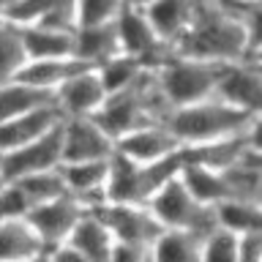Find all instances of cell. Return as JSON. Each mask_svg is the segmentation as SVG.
<instances>
[{"label":"cell","instance_id":"obj_8","mask_svg":"<svg viewBox=\"0 0 262 262\" xmlns=\"http://www.w3.org/2000/svg\"><path fill=\"white\" fill-rule=\"evenodd\" d=\"M115 33H118V49L123 55L137 57L145 69H156L164 57L172 55L169 47L156 36L145 11L123 6L115 16Z\"/></svg>","mask_w":262,"mask_h":262},{"label":"cell","instance_id":"obj_35","mask_svg":"<svg viewBox=\"0 0 262 262\" xmlns=\"http://www.w3.org/2000/svg\"><path fill=\"white\" fill-rule=\"evenodd\" d=\"M120 3L126 6V8H139V11H145V8L150 6L153 0H120Z\"/></svg>","mask_w":262,"mask_h":262},{"label":"cell","instance_id":"obj_32","mask_svg":"<svg viewBox=\"0 0 262 262\" xmlns=\"http://www.w3.org/2000/svg\"><path fill=\"white\" fill-rule=\"evenodd\" d=\"M150 249H142V246H131V243H112L110 251V262H145Z\"/></svg>","mask_w":262,"mask_h":262},{"label":"cell","instance_id":"obj_11","mask_svg":"<svg viewBox=\"0 0 262 262\" xmlns=\"http://www.w3.org/2000/svg\"><path fill=\"white\" fill-rule=\"evenodd\" d=\"M115 153V139L93 118H63V164L104 161Z\"/></svg>","mask_w":262,"mask_h":262},{"label":"cell","instance_id":"obj_7","mask_svg":"<svg viewBox=\"0 0 262 262\" xmlns=\"http://www.w3.org/2000/svg\"><path fill=\"white\" fill-rule=\"evenodd\" d=\"M60 164H63V120L38 139L0 156V169H3L6 180H19L47 169H57Z\"/></svg>","mask_w":262,"mask_h":262},{"label":"cell","instance_id":"obj_25","mask_svg":"<svg viewBox=\"0 0 262 262\" xmlns=\"http://www.w3.org/2000/svg\"><path fill=\"white\" fill-rule=\"evenodd\" d=\"M55 101V93H44V90H36V88H28L22 82H6L0 85V123L16 118V115L33 110V106H41V104H49Z\"/></svg>","mask_w":262,"mask_h":262},{"label":"cell","instance_id":"obj_2","mask_svg":"<svg viewBox=\"0 0 262 262\" xmlns=\"http://www.w3.org/2000/svg\"><path fill=\"white\" fill-rule=\"evenodd\" d=\"M169 112H172V106L164 98L153 69H145L128 88L106 96L104 104L90 118L112 139H120L128 131L153 126V123H164Z\"/></svg>","mask_w":262,"mask_h":262},{"label":"cell","instance_id":"obj_9","mask_svg":"<svg viewBox=\"0 0 262 262\" xmlns=\"http://www.w3.org/2000/svg\"><path fill=\"white\" fill-rule=\"evenodd\" d=\"M213 98L224 101L235 110L262 115V63L259 60H237V63H224Z\"/></svg>","mask_w":262,"mask_h":262},{"label":"cell","instance_id":"obj_31","mask_svg":"<svg viewBox=\"0 0 262 262\" xmlns=\"http://www.w3.org/2000/svg\"><path fill=\"white\" fill-rule=\"evenodd\" d=\"M30 213V202L25 200L22 188L6 180L0 188V219H25Z\"/></svg>","mask_w":262,"mask_h":262},{"label":"cell","instance_id":"obj_26","mask_svg":"<svg viewBox=\"0 0 262 262\" xmlns=\"http://www.w3.org/2000/svg\"><path fill=\"white\" fill-rule=\"evenodd\" d=\"M28 60L22 44V30L14 22L0 19V85L11 82Z\"/></svg>","mask_w":262,"mask_h":262},{"label":"cell","instance_id":"obj_28","mask_svg":"<svg viewBox=\"0 0 262 262\" xmlns=\"http://www.w3.org/2000/svg\"><path fill=\"white\" fill-rule=\"evenodd\" d=\"M142 71H145V66L139 63L137 57L123 55V52L112 55L110 60H104L101 66H96V74H98V79H101L106 96L118 93V90H123V88H128Z\"/></svg>","mask_w":262,"mask_h":262},{"label":"cell","instance_id":"obj_5","mask_svg":"<svg viewBox=\"0 0 262 262\" xmlns=\"http://www.w3.org/2000/svg\"><path fill=\"white\" fill-rule=\"evenodd\" d=\"M147 208L164 229H183V232H194L200 237L216 229V210L210 205L196 202L183 186L180 175L172 178L167 186H161L147 200Z\"/></svg>","mask_w":262,"mask_h":262},{"label":"cell","instance_id":"obj_20","mask_svg":"<svg viewBox=\"0 0 262 262\" xmlns=\"http://www.w3.org/2000/svg\"><path fill=\"white\" fill-rule=\"evenodd\" d=\"M66 243H71L88 262H110V251H112L115 241H112L110 229L101 224V219L85 210V216L77 221V227L71 229Z\"/></svg>","mask_w":262,"mask_h":262},{"label":"cell","instance_id":"obj_21","mask_svg":"<svg viewBox=\"0 0 262 262\" xmlns=\"http://www.w3.org/2000/svg\"><path fill=\"white\" fill-rule=\"evenodd\" d=\"M44 251L28 219H0V262H28Z\"/></svg>","mask_w":262,"mask_h":262},{"label":"cell","instance_id":"obj_16","mask_svg":"<svg viewBox=\"0 0 262 262\" xmlns=\"http://www.w3.org/2000/svg\"><path fill=\"white\" fill-rule=\"evenodd\" d=\"M60 175L66 180L69 194L85 210L104 205V183H106V159L104 161H69L60 164Z\"/></svg>","mask_w":262,"mask_h":262},{"label":"cell","instance_id":"obj_33","mask_svg":"<svg viewBox=\"0 0 262 262\" xmlns=\"http://www.w3.org/2000/svg\"><path fill=\"white\" fill-rule=\"evenodd\" d=\"M237 262H262V232L241 235V249H237Z\"/></svg>","mask_w":262,"mask_h":262},{"label":"cell","instance_id":"obj_3","mask_svg":"<svg viewBox=\"0 0 262 262\" xmlns=\"http://www.w3.org/2000/svg\"><path fill=\"white\" fill-rule=\"evenodd\" d=\"M259 120L262 115L235 110V106L210 96L205 101L172 110L167 120H164V126L172 131V137L180 142V147H194V145H208V142H219V139L254 131L259 128Z\"/></svg>","mask_w":262,"mask_h":262},{"label":"cell","instance_id":"obj_27","mask_svg":"<svg viewBox=\"0 0 262 262\" xmlns=\"http://www.w3.org/2000/svg\"><path fill=\"white\" fill-rule=\"evenodd\" d=\"M22 188L25 200L30 202V208L36 205H44L49 200H57V196L69 194L66 188V180L60 175V167L57 169H47V172H38V175H28V178H19V180H11Z\"/></svg>","mask_w":262,"mask_h":262},{"label":"cell","instance_id":"obj_37","mask_svg":"<svg viewBox=\"0 0 262 262\" xmlns=\"http://www.w3.org/2000/svg\"><path fill=\"white\" fill-rule=\"evenodd\" d=\"M227 3H241V6H257L259 0H227Z\"/></svg>","mask_w":262,"mask_h":262},{"label":"cell","instance_id":"obj_24","mask_svg":"<svg viewBox=\"0 0 262 262\" xmlns=\"http://www.w3.org/2000/svg\"><path fill=\"white\" fill-rule=\"evenodd\" d=\"M216 210V227L227 229L232 235H251L262 232V202H219Z\"/></svg>","mask_w":262,"mask_h":262},{"label":"cell","instance_id":"obj_39","mask_svg":"<svg viewBox=\"0 0 262 262\" xmlns=\"http://www.w3.org/2000/svg\"><path fill=\"white\" fill-rule=\"evenodd\" d=\"M145 262H153V259H150V254H147V259H145Z\"/></svg>","mask_w":262,"mask_h":262},{"label":"cell","instance_id":"obj_34","mask_svg":"<svg viewBox=\"0 0 262 262\" xmlns=\"http://www.w3.org/2000/svg\"><path fill=\"white\" fill-rule=\"evenodd\" d=\"M49 257H52V262H88L71 243H60L55 249H49Z\"/></svg>","mask_w":262,"mask_h":262},{"label":"cell","instance_id":"obj_1","mask_svg":"<svg viewBox=\"0 0 262 262\" xmlns=\"http://www.w3.org/2000/svg\"><path fill=\"white\" fill-rule=\"evenodd\" d=\"M169 52L208 63L259 60V3L194 0L191 19Z\"/></svg>","mask_w":262,"mask_h":262},{"label":"cell","instance_id":"obj_6","mask_svg":"<svg viewBox=\"0 0 262 262\" xmlns=\"http://www.w3.org/2000/svg\"><path fill=\"white\" fill-rule=\"evenodd\" d=\"M90 213L101 219V224L110 229L112 241H118V243H131V246L150 249L153 241L164 232V227L159 224V219L150 213L147 205L104 202V205L90 208Z\"/></svg>","mask_w":262,"mask_h":262},{"label":"cell","instance_id":"obj_23","mask_svg":"<svg viewBox=\"0 0 262 262\" xmlns=\"http://www.w3.org/2000/svg\"><path fill=\"white\" fill-rule=\"evenodd\" d=\"M202 237L183 229H164L150 246L153 262H200Z\"/></svg>","mask_w":262,"mask_h":262},{"label":"cell","instance_id":"obj_19","mask_svg":"<svg viewBox=\"0 0 262 262\" xmlns=\"http://www.w3.org/2000/svg\"><path fill=\"white\" fill-rule=\"evenodd\" d=\"M191 11H194V0H153L145 8V16L156 30V36L167 47H172L180 38V33L186 30Z\"/></svg>","mask_w":262,"mask_h":262},{"label":"cell","instance_id":"obj_30","mask_svg":"<svg viewBox=\"0 0 262 262\" xmlns=\"http://www.w3.org/2000/svg\"><path fill=\"white\" fill-rule=\"evenodd\" d=\"M123 8L120 0H77V28L112 22Z\"/></svg>","mask_w":262,"mask_h":262},{"label":"cell","instance_id":"obj_10","mask_svg":"<svg viewBox=\"0 0 262 262\" xmlns=\"http://www.w3.org/2000/svg\"><path fill=\"white\" fill-rule=\"evenodd\" d=\"M82 216H85V208H82L71 194H63V196H57V200H49L44 205L30 208V213L25 219H28V224L33 227V232L38 235L41 246L49 251V249H55V246L69 241L71 229L77 227V221Z\"/></svg>","mask_w":262,"mask_h":262},{"label":"cell","instance_id":"obj_12","mask_svg":"<svg viewBox=\"0 0 262 262\" xmlns=\"http://www.w3.org/2000/svg\"><path fill=\"white\" fill-rule=\"evenodd\" d=\"M60 120H63L60 106H57V101H49V104L33 106V110L0 123V156L8 150H16V147L28 145L33 139H38L49 128H55Z\"/></svg>","mask_w":262,"mask_h":262},{"label":"cell","instance_id":"obj_4","mask_svg":"<svg viewBox=\"0 0 262 262\" xmlns=\"http://www.w3.org/2000/svg\"><path fill=\"white\" fill-rule=\"evenodd\" d=\"M224 63H208V60H194V57H180V55H167L164 60L153 69L156 82H159L164 98L172 110L188 106L196 101L213 96L216 79Z\"/></svg>","mask_w":262,"mask_h":262},{"label":"cell","instance_id":"obj_17","mask_svg":"<svg viewBox=\"0 0 262 262\" xmlns=\"http://www.w3.org/2000/svg\"><path fill=\"white\" fill-rule=\"evenodd\" d=\"M90 69L79 57H44V60H25L19 74L14 82H22L28 88L44 90V93H55L63 82H69L74 74Z\"/></svg>","mask_w":262,"mask_h":262},{"label":"cell","instance_id":"obj_18","mask_svg":"<svg viewBox=\"0 0 262 262\" xmlns=\"http://www.w3.org/2000/svg\"><path fill=\"white\" fill-rule=\"evenodd\" d=\"M118 33H115V19L101 22V25H82L74 33V57H79L82 63H88L90 69L101 66L110 60L112 55H118Z\"/></svg>","mask_w":262,"mask_h":262},{"label":"cell","instance_id":"obj_22","mask_svg":"<svg viewBox=\"0 0 262 262\" xmlns=\"http://www.w3.org/2000/svg\"><path fill=\"white\" fill-rule=\"evenodd\" d=\"M22 30V44L28 60H44V57H74V33L49 30L41 25H28Z\"/></svg>","mask_w":262,"mask_h":262},{"label":"cell","instance_id":"obj_29","mask_svg":"<svg viewBox=\"0 0 262 262\" xmlns=\"http://www.w3.org/2000/svg\"><path fill=\"white\" fill-rule=\"evenodd\" d=\"M237 249H241V235L216 227L202 237L200 262H237Z\"/></svg>","mask_w":262,"mask_h":262},{"label":"cell","instance_id":"obj_38","mask_svg":"<svg viewBox=\"0 0 262 262\" xmlns=\"http://www.w3.org/2000/svg\"><path fill=\"white\" fill-rule=\"evenodd\" d=\"M3 183H6V178H3V169H0V188H3Z\"/></svg>","mask_w":262,"mask_h":262},{"label":"cell","instance_id":"obj_13","mask_svg":"<svg viewBox=\"0 0 262 262\" xmlns=\"http://www.w3.org/2000/svg\"><path fill=\"white\" fill-rule=\"evenodd\" d=\"M106 90L98 79L96 69H85L74 74L69 82H63L55 90V101L60 106L63 118H90L104 104Z\"/></svg>","mask_w":262,"mask_h":262},{"label":"cell","instance_id":"obj_15","mask_svg":"<svg viewBox=\"0 0 262 262\" xmlns=\"http://www.w3.org/2000/svg\"><path fill=\"white\" fill-rule=\"evenodd\" d=\"M254 147H259V128L219 139V142L180 147V153H183V164H200V167H208V169H227L232 164H237Z\"/></svg>","mask_w":262,"mask_h":262},{"label":"cell","instance_id":"obj_36","mask_svg":"<svg viewBox=\"0 0 262 262\" xmlns=\"http://www.w3.org/2000/svg\"><path fill=\"white\" fill-rule=\"evenodd\" d=\"M28 262H52V257H49V251L44 249V251H38L36 257H33V259H28Z\"/></svg>","mask_w":262,"mask_h":262},{"label":"cell","instance_id":"obj_14","mask_svg":"<svg viewBox=\"0 0 262 262\" xmlns=\"http://www.w3.org/2000/svg\"><path fill=\"white\" fill-rule=\"evenodd\" d=\"M115 150L137 164H150L180 150V142L172 137V131L164 123H153V126H142L115 139Z\"/></svg>","mask_w":262,"mask_h":262}]
</instances>
